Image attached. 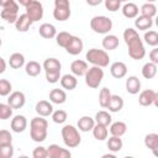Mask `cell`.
<instances>
[{"label": "cell", "mask_w": 158, "mask_h": 158, "mask_svg": "<svg viewBox=\"0 0 158 158\" xmlns=\"http://www.w3.org/2000/svg\"><path fill=\"white\" fill-rule=\"evenodd\" d=\"M123 41L128 47V56L132 59L141 60L146 56V49L143 41L138 36V32L131 27L126 28L123 31Z\"/></svg>", "instance_id": "6da1fadb"}, {"label": "cell", "mask_w": 158, "mask_h": 158, "mask_svg": "<svg viewBox=\"0 0 158 158\" xmlns=\"http://www.w3.org/2000/svg\"><path fill=\"white\" fill-rule=\"evenodd\" d=\"M48 122L42 116L33 117L30 122V137L35 142H43L47 138Z\"/></svg>", "instance_id": "7a4b0ae2"}, {"label": "cell", "mask_w": 158, "mask_h": 158, "mask_svg": "<svg viewBox=\"0 0 158 158\" xmlns=\"http://www.w3.org/2000/svg\"><path fill=\"white\" fill-rule=\"evenodd\" d=\"M60 135H62V139H63L64 144L68 148H75L81 142V137H80L79 130L73 125L63 126V128L60 131Z\"/></svg>", "instance_id": "3957f363"}, {"label": "cell", "mask_w": 158, "mask_h": 158, "mask_svg": "<svg viewBox=\"0 0 158 158\" xmlns=\"http://www.w3.org/2000/svg\"><path fill=\"white\" fill-rule=\"evenodd\" d=\"M85 58L89 63H91L93 65H96V67H101V68H105L109 65L110 63V57L109 54L106 53L105 49H98V48H91L86 52L85 54Z\"/></svg>", "instance_id": "277c9868"}, {"label": "cell", "mask_w": 158, "mask_h": 158, "mask_svg": "<svg viewBox=\"0 0 158 158\" xmlns=\"http://www.w3.org/2000/svg\"><path fill=\"white\" fill-rule=\"evenodd\" d=\"M90 27L95 33L107 35L112 30V20L107 16H94L90 20Z\"/></svg>", "instance_id": "5b68a950"}, {"label": "cell", "mask_w": 158, "mask_h": 158, "mask_svg": "<svg viewBox=\"0 0 158 158\" xmlns=\"http://www.w3.org/2000/svg\"><path fill=\"white\" fill-rule=\"evenodd\" d=\"M84 78H85V84L89 88L96 89V88H99V85L101 84V81L104 79V70L101 67L93 65V67L88 68L86 73L84 74Z\"/></svg>", "instance_id": "8992f818"}, {"label": "cell", "mask_w": 158, "mask_h": 158, "mask_svg": "<svg viewBox=\"0 0 158 158\" xmlns=\"http://www.w3.org/2000/svg\"><path fill=\"white\" fill-rule=\"evenodd\" d=\"M72 15L69 0H54L53 17L57 21H67Z\"/></svg>", "instance_id": "52a82bcc"}, {"label": "cell", "mask_w": 158, "mask_h": 158, "mask_svg": "<svg viewBox=\"0 0 158 158\" xmlns=\"http://www.w3.org/2000/svg\"><path fill=\"white\" fill-rule=\"evenodd\" d=\"M26 15L28 16V19L32 22H37L40 20H42L44 10H43V5L41 4L40 0H32V2L30 5H27L26 7Z\"/></svg>", "instance_id": "ba28073f"}, {"label": "cell", "mask_w": 158, "mask_h": 158, "mask_svg": "<svg viewBox=\"0 0 158 158\" xmlns=\"http://www.w3.org/2000/svg\"><path fill=\"white\" fill-rule=\"evenodd\" d=\"M0 16L7 23H15V21L19 17V4L16 1H14L9 6L2 7V10L0 12Z\"/></svg>", "instance_id": "9c48e42d"}, {"label": "cell", "mask_w": 158, "mask_h": 158, "mask_svg": "<svg viewBox=\"0 0 158 158\" xmlns=\"http://www.w3.org/2000/svg\"><path fill=\"white\" fill-rule=\"evenodd\" d=\"M138 102L141 106H151L153 104L158 106V94L152 89H146L139 93Z\"/></svg>", "instance_id": "30bf717a"}, {"label": "cell", "mask_w": 158, "mask_h": 158, "mask_svg": "<svg viewBox=\"0 0 158 158\" xmlns=\"http://www.w3.org/2000/svg\"><path fill=\"white\" fill-rule=\"evenodd\" d=\"M47 157H49V158H69V157H72V153L69 152V149L62 148L58 144H49V147H47Z\"/></svg>", "instance_id": "8fae6325"}, {"label": "cell", "mask_w": 158, "mask_h": 158, "mask_svg": "<svg viewBox=\"0 0 158 158\" xmlns=\"http://www.w3.org/2000/svg\"><path fill=\"white\" fill-rule=\"evenodd\" d=\"M26 102V96L22 91H12L9 94L7 104L12 109H21Z\"/></svg>", "instance_id": "7c38bea8"}, {"label": "cell", "mask_w": 158, "mask_h": 158, "mask_svg": "<svg viewBox=\"0 0 158 158\" xmlns=\"http://www.w3.org/2000/svg\"><path fill=\"white\" fill-rule=\"evenodd\" d=\"M11 131L16 133H21L27 128V118L23 115H16L12 117L11 123H10Z\"/></svg>", "instance_id": "4fadbf2b"}, {"label": "cell", "mask_w": 158, "mask_h": 158, "mask_svg": "<svg viewBox=\"0 0 158 158\" xmlns=\"http://www.w3.org/2000/svg\"><path fill=\"white\" fill-rule=\"evenodd\" d=\"M83 48H84V43H83L81 38L80 37H77V36H72L70 42L65 47V51L69 54H72V56H77L79 53H81Z\"/></svg>", "instance_id": "5bb4252c"}, {"label": "cell", "mask_w": 158, "mask_h": 158, "mask_svg": "<svg viewBox=\"0 0 158 158\" xmlns=\"http://www.w3.org/2000/svg\"><path fill=\"white\" fill-rule=\"evenodd\" d=\"M35 110L36 112L38 114V116H42V117H48L52 115L53 112V105L47 101V100H40L36 106H35Z\"/></svg>", "instance_id": "9a60e30c"}, {"label": "cell", "mask_w": 158, "mask_h": 158, "mask_svg": "<svg viewBox=\"0 0 158 158\" xmlns=\"http://www.w3.org/2000/svg\"><path fill=\"white\" fill-rule=\"evenodd\" d=\"M110 73H111V75L114 78L121 79V78L126 77V74H127V67H126V64L123 62H120V60L114 62L110 65Z\"/></svg>", "instance_id": "2e32d148"}, {"label": "cell", "mask_w": 158, "mask_h": 158, "mask_svg": "<svg viewBox=\"0 0 158 158\" xmlns=\"http://www.w3.org/2000/svg\"><path fill=\"white\" fill-rule=\"evenodd\" d=\"M88 70V63L81 59L73 60L70 64V72L75 77H83Z\"/></svg>", "instance_id": "e0dca14e"}, {"label": "cell", "mask_w": 158, "mask_h": 158, "mask_svg": "<svg viewBox=\"0 0 158 158\" xmlns=\"http://www.w3.org/2000/svg\"><path fill=\"white\" fill-rule=\"evenodd\" d=\"M126 90L131 95H135V94L139 93V90H141V80L138 79V77L130 75L126 79Z\"/></svg>", "instance_id": "ac0fdd59"}, {"label": "cell", "mask_w": 158, "mask_h": 158, "mask_svg": "<svg viewBox=\"0 0 158 158\" xmlns=\"http://www.w3.org/2000/svg\"><path fill=\"white\" fill-rule=\"evenodd\" d=\"M135 19H136L135 20V26L139 31H147L153 26V19L152 17L139 15V16H137Z\"/></svg>", "instance_id": "d6986e66"}, {"label": "cell", "mask_w": 158, "mask_h": 158, "mask_svg": "<svg viewBox=\"0 0 158 158\" xmlns=\"http://www.w3.org/2000/svg\"><path fill=\"white\" fill-rule=\"evenodd\" d=\"M38 32L41 35V37L46 38V40H51V38H54L56 35H57V28L52 23H42L38 28Z\"/></svg>", "instance_id": "ffe728a7"}, {"label": "cell", "mask_w": 158, "mask_h": 158, "mask_svg": "<svg viewBox=\"0 0 158 158\" xmlns=\"http://www.w3.org/2000/svg\"><path fill=\"white\" fill-rule=\"evenodd\" d=\"M59 81H60L62 88L65 90H74L78 85V79L73 74H64L63 77H60Z\"/></svg>", "instance_id": "44dd1931"}, {"label": "cell", "mask_w": 158, "mask_h": 158, "mask_svg": "<svg viewBox=\"0 0 158 158\" xmlns=\"http://www.w3.org/2000/svg\"><path fill=\"white\" fill-rule=\"evenodd\" d=\"M121 11H122V15H123L125 17H127V19H135V17L138 16L139 9H138V6H137L135 2L127 1V2L123 4Z\"/></svg>", "instance_id": "7402d4cb"}, {"label": "cell", "mask_w": 158, "mask_h": 158, "mask_svg": "<svg viewBox=\"0 0 158 158\" xmlns=\"http://www.w3.org/2000/svg\"><path fill=\"white\" fill-rule=\"evenodd\" d=\"M32 23H33V22L28 19V16H27L26 14H22V15H20V16L17 17V20L15 21L14 25H15V27H16V30H17L19 32H27Z\"/></svg>", "instance_id": "603a6c76"}, {"label": "cell", "mask_w": 158, "mask_h": 158, "mask_svg": "<svg viewBox=\"0 0 158 158\" xmlns=\"http://www.w3.org/2000/svg\"><path fill=\"white\" fill-rule=\"evenodd\" d=\"M49 100L52 104H58V105L64 104L67 100V94L63 89H59V88L52 89L49 93Z\"/></svg>", "instance_id": "cb8c5ba5"}, {"label": "cell", "mask_w": 158, "mask_h": 158, "mask_svg": "<svg viewBox=\"0 0 158 158\" xmlns=\"http://www.w3.org/2000/svg\"><path fill=\"white\" fill-rule=\"evenodd\" d=\"M95 125V120L90 116H83L78 120V123H77V128L81 132H89L93 130Z\"/></svg>", "instance_id": "d4e9b609"}, {"label": "cell", "mask_w": 158, "mask_h": 158, "mask_svg": "<svg viewBox=\"0 0 158 158\" xmlns=\"http://www.w3.org/2000/svg\"><path fill=\"white\" fill-rule=\"evenodd\" d=\"M102 47L105 51H114L118 47L120 44V41H118V37L115 36V35H106L104 38H102Z\"/></svg>", "instance_id": "484cf974"}, {"label": "cell", "mask_w": 158, "mask_h": 158, "mask_svg": "<svg viewBox=\"0 0 158 158\" xmlns=\"http://www.w3.org/2000/svg\"><path fill=\"white\" fill-rule=\"evenodd\" d=\"M127 131V125L122 121H116V122H111L110 123V133L111 136H117L121 137L126 133Z\"/></svg>", "instance_id": "4316f807"}, {"label": "cell", "mask_w": 158, "mask_h": 158, "mask_svg": "<svg viewBox=\"0 0 158 158\" xmlns=\"http://www.w3.org/2000/svg\"><path fill=\"white\" fill-rule=\"evenodd\" d=\"M9 65L12 69H20L21 67L25 65V56L22 53H19V52L12 53L9 58Z\"/></svg>", "instance_id": "83f0119b"}, {"label": "cell", "mask_w": 158, "mask_h": 158, "mask_svg": "<svg viewBox=\"0 0 158 158\" xmlns=\"http://www.w3.org/2000/svg\"><path fill=\"white\" fill-rule=\"evenodd\" d=\"M122 107H123V99L118 95H111V99L106 109H109L110 112H118L121 111Z\"/></svg>", "instance_id": "f1b7e54d"}, {"label": "cell", "mask_w": 158, "mask_h": 158, "mask_svg": "<svg viewBox=\"0 0 158 158\" xmlns=\"http://www.w3.org/2000/svg\"><path fill=\"white\" fill-rule=\"evenodd\" d=\"M91 131H93L94 138L98 139V141H104V139L107 138V135H109L107 126H104V125H100V123H95Z\"/></svg>", "instance_id": "f546056e"}, {"label": "cell", "mask_w": 158, "mask_h": 158, "mask_svg": "<svg viewBox=\"0 0 158 158\" xmlns=\"http://www.w3.org/2000/svg\"><path fill=\"white\" fill-rule=\"evenodd\" d=\"M144 146L151 149L154 156H157V148H158V135L157 133H148L144 137Z\"/></svg>", "instance_id": "4dcf8cb0"}, {"label": "cell", "mask_w": 158, "mask_h": 158, "mask_svg": "<svg viewBox=\"0 0 158 158\" xmlns=\"http://www.w3.org/2000/svg\"><path fill=\"white\" fill-rule=\"evenodd\" d=\"M42 70V65L36 60H30L25 63V72L30 77H37Z\"/></svg>", "instance_id": "1f68e13d"}, {"label": "cell", "mask_w": 158, "mask_h": 158, "mask_svg": "<svg viewBox=\"0 0 158 158\" xmlns=\"http://www.w3.org/2000/svg\"><path fill=\"white\" fill-rule=\"evenodd\" d=\"M42 68L44 69V72H53V70H60L62 68V64L57 59V58H47L44 59L43 64H42Z\"/></svg>", "instance_id": "d6a6232c"}, {"label": "cell", "mask_w": 158, "mask_h": 158, "mask_svg": "<svg viewBox=\"0 0 158 158\" xmlns=\"http://www.w3.org/2000/svg\"><path fill=\"white\" fill-rule=\"evenodd\" d=\"M122 146H123V142L121 139V137H117V136H111L109 139H107V148L109 151L116 153V152H120L122 149Z\"/></svg>", "instance_id": "836d02e7"}, {"label": "cell", "mask_w": 158, "mask_h": 158, "mask_svg": "<svg viewBox=\"0 0 158 158\" xmlns=\"http://www.w3.org/2000/svg\"><path fill=\"white\" fill-rule=\"evenodd\" d=\"M94 120H95V123H100V125H104V126H109L112 122L111 115L107 111H104V110L98 111L95 117H94Z\"/></svg>", "instance_id": "e575fe53"}, {"label": "cell", "mask_w": 158, "mask_h": 158, "mask_svg": "<svg viewBox=\"0 0 158 158\" xmlns=\"http://www.w3.org/2000/svg\"><path fill=\"white\" fill-rule=\"evenodd\" d=\"M157 74V64L148 62L142 67V77L146 79H152Z\"/></svg>", "instance_id": "d590c367"}, {"label": "cell", "mask_w": 158, "mask_h": 158, "mask_svg": "<svg viewBox=\"0 0 158 158\" xmlns=\"http://www.w3.org/2000/svg\"><path fill=\"white\" fill-rule=\"evenodd\" d=\"M139 12L143 16H148V17H152L153 19L156 16V14H157V6L153 2H146V4H143L141 6Z\"/></svg>", "instance_id": "8d00e7d4"}, {"label": "cell", "mask_w": 158, "mask_h": 158, "mask_svg": "<svg viewBox=\"0 0 158 158\" xmlns=\"http://www.w3.org/2000/svg\"><path fill=\"white\" fill-rule=\"evenodd\" d=\"M72 36H73V35H70L69 32L62 31V32H59V33L56 35V42H57V44H58L59 47L65 48V47L68 46V43L70 42Z\"/></svg>", "instance_id": "74e56055"}, {"label": "cell", "mask_w": 158, "mask_h": 158, "mask_svg": "<svg viewBox=\"0 0 158 158\" xmlns=\"http://www.w3.org/2000/svg\"><path fill=\"white\" fill-rule=\"evenodd\" d=\"M143 40L148 46L157 47L158 46V33H157V31H153V30L146 31L144 36H143Z\"/></svg>", "instance_id": "f35d334b"}, {"label": "cell", "mask_w": 158, "mask_h": 158, "mask_svg": "<svg viewBox=\"0 0 158 158\" xmlns=\"http://www.w3.org/2000/svg\"><path fill=\"white\" fill-rule=\"evenodd\" d=\"M111 95L112 94H111L110 89H107V88H102L100 90V93H99V104H100L101 107H104V109L107 107L109 101L111 99Z\"/></svg>", "instance_id": "ab89813d"}, {"label": "cell", "mask_w": 158, "mask_h": 158, "mask_svg": "<svg viewBox=\"0 0 158 158\" xmlns=\"http://www.w3.org/2000/svg\"><path fill=\"white\" fill-rule=\"evenodd\" d=\"M52 120H53V122L54 123H64L65 121H67V118H68V115H67V112L64 111V110H56V111H53L52 112Z\"/></svg>", "instance_id": "60d3db41"}, {"label": "cell", "mask_w": 158, "mask_h": 158, "mask_svg": "<svg viewBox=\"0 0 158 158\" xmlns=\"http://www.w3.org/2000/svg\"><path fill=\"white\" fill-rule=\"evenodd\" d=\"M12 156H14V146H12V143L0 144V158H11Z\"/></svg>", "instance_id": "b9f144b4"}, {"label": "cell", "mask_w": 158, "mask_h": 158, "mask_svg": "<svg viewBox=\"0 0 158 158\" xmlns=\"http://www.w3.org/2000/svg\"><path fill=\"white\" fill-rule=\"evenodd\" d=\"M12 107L9 104L0 102V120H7L12 116Z\"/></svg>", "instance_id": "7bdbcfd3"}, {"label": "cell", "mask_w": 158, "mask_h": 158, "mask_svg": "<svg viewBox=\"0 0 158 158\" xmlns=\"http://www.w3.org/2000/svg\"><path fill=\"white\" fill-rule=\"evenodd\" d=\"M12 90V85L7 79H0V96H7Z\"/></svg>", "instance_id": "ee69618b"}, {"label": "cell", "mask_w": 158, "mask_h": 158, "mask_svg": "<svg viewBox=\"0 0 158 158\" xmlns=\"http://www.w3.org/2000/svg\"><path fill=\"white\" fill-rule=\"evenodd\" d=\"M104 4L105 7L111 12L117 11L121 7V0H104Z\"/></svg>", "instance_id": "f6af8a7d"}, {"label": "cell", "mask_w": 158, "mask_h": 158, "mask_svg": "<svg viewBox=\"0 0 158 158\" xmlns=\"http://www.w3.org/2000/svg\"><path fill=\"white\" fill-rule=\"evenodd\" d=\"M60 79V70H53V72H46V80L51 84H54L59 81Z\"/></svg>", "instance_id": "bcb514c9"}, {"label": "cell", "mask_w": 158, "mask_h": 158, "mask_svg": "<svg viewBox=\"0 0 158 158\" xmlns=\"http://www.w3.org/2000/svg\"><path fill=\"white\" fill-rule=\"evenodd\" d=\"M12 143V136L7 130H0V144Z\"/></svg>", "instance_id": "7dc6e473"}, {"label": "cell", "mask_w": 158, "mask_h": 158, "mask_svg": "<svg viewBox=\"0 0 158 158\" xmlns=\"http://www.w3.org/2000/svg\"><path fill=\"white\" fill-rule=\"evenodd\" d=\"M33 158H47V148L43 146H38L32 152Z\"/></svg>", "instance_id": "c3c4849f"}, {"label": "cell", "mask_w": 158, "mask_h": 158, "mask_svg": "<svg viewBox=\"0 0 158 158\" xmlns=\"http://www.w3.org/2000/svg\"><path fill=\"white\" fill-rule=\"evenodd\" d=\"M149 59L152 63L154 64H158V48H153L151 52H149Z\"/></svg>", "instance_id": "681fc988"}, {"label": "cell", "mask_w": 158, "mask_h": 158, "mask_svg": "<svg viewBox=\"0 0 158 158\" xmlns=\"http://www.w3.org/2000/svg\"><path fill=\"white\" fill-rule=\"evenodd\" d=\"M6 70V62L2 57H0V74H2Z\"/></svg>", "instance_id": "f907efd6"}, {"label": "cell", "mask_w": 158, "mask_h": 158, "mask_svg": "<svg viewBox=\"0 0 158 158\" xmlns=\"http://www.w3.org/2000/svg\"><path fill=\"white\" fill-rule=\"evenodd\" d=\"M86 2H88V5H90V6H98V5H100L101 2H104V0H86Z\"/></svg>", "instance_id": "816d5d0a"}, {"label": "cell", "mask_w": 158, "mask_h": 158, "mask_svg": "<svg viewBox=\"0 0 158 158\" xmlns=\"http://www.w3.org/2000/svg\"><path fill=\"white\" fill-rule=\"evenodd\" d=\"M15 0H0V6L1 7H6V6H9L10 4H12Z\"/></svg>", "instance_id": "f5cc1de1"}, {"label": "cell", "mask_w": 158, "mask_h": 158, "mask_svg": "<svg viewBox=\"0 0 158 158\" xmlns=\"http://www.w3.org/2000/svg\"><path fill=\"white\" fill-rule=\"evenodd\" d=\"M31 2H32V0H17V4L21 5V6H23V7H26V6L30 5Z\"/></svg>", "instance_id": "db71d44e"}, {"label": "cell", "mask_w": 158, "mask_h": 158, "mask_svg": "<svg viewBox=\"0 0 158 158\" xmlns=\"http://www.w3.org/2000/svg\"><path fill=\"white\" fill-rule=\"evenodd\" d=\"M102 157H104V158H107V157H109V158H110V157H111V158H115V154H104Z\"/></svg>", "instance_id": "11a10c76"}, {"label": "cell", "mask_w": 158, "mask_h": 158, "mask_svg": "<svg viewBox=\"0 0 158 158\" xmlns=\"http://www.w3.org/2000/svg\"><path fill=\"white\" fill-rule=\"evenodd\" d=\"M156 0H147V2H154Z\"/></svg>", "instance_id": "9f6ffc18"}, {"label": "cell", "mask_w": 158, "mask_h": 158, "mask_svg": "<svg viewBox=\"0 0 158 158\" xmlns=\"http://www.w3.org/2000/svg\"><path fill=\"white\" fill-rule=\"evenodd\" d=\"M128 0H121V2H127Z\"/></svg>", "instance_id": "6f0895ef"}, {"label": "cell", "mask_w": 158, "mask_h": 158, "mask_svg": "<svg viewBox=\"0 0 158 158\" xmlns=\"http://www.w3.org/2000/svg\"><path fill=\"white\" fill-rule=\"evenodd\" d=\"M1 43H2V42H1V38H0V47H1Z\"/></svg>", "instance_id": "680465c9"}]
</instances>
